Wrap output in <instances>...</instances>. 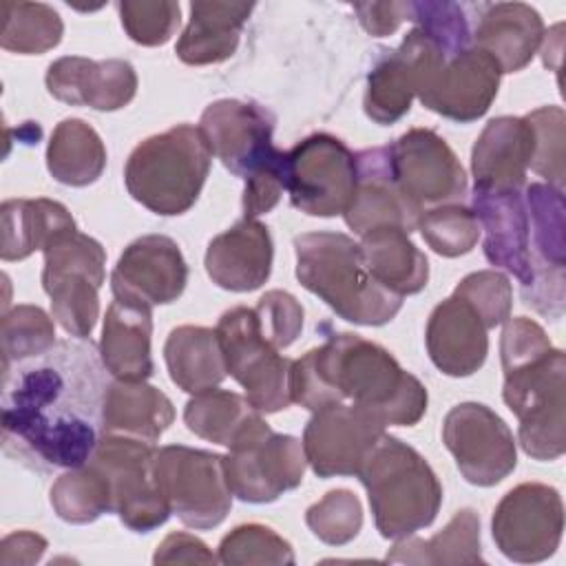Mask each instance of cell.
I'll return each instance as SVG.
<instances>
[{"label": "cell", "instance_id": "17", "mask_svg": "<svg viewBox=\"0 0 566 566\" xmlns=\"http://www.w3.org/2000/svg\"><path fill=\"white\" fill-rule=\"evenodd\" d=\"M387 153L398 188L420 212L460 203L467 195V172L436 130L411 128L387 146Z\"/></svg>", "mask_w": 566, "mask_h": 566}, {"label": "cell", "instance_id": "6", "mask_svg": "<svg viewBox=\"0 0 566 566\" xmlns=\"http://www.w3.org/2000/svg\"><path fill=\"white\" fill-rule=\"evenodd\" d=\"M210 161L201 128L177 124L133 148L124 168L126 190L155 214H184L199 199Z\"/></svg>", "mask_w": 566, "mask_h": 566}, {"label": "cell", "instance_id": "29", "mask_svg": "<svg viewBox=\"0 0 566 566\" xmlns=\"http://www.w3.org/2000/svg\"><path fill=\"white\" fill-rule=\"evenodd\" d=\"M150 307L135 301L115 298L104 316L99 338V360L115 380H146L155 371Z\"/></svg>", "mask_w": 566, "mask_h": 566}, {"label": "cell", "instance_id": "21", "mask_svg": "<svg viewBox=\"0 0 566 566\" xmlns=\"http://www.w3.org/2000/svg\"><path fill=\"white\" fill-rule=\"evenodd\" d=\"M500 77V64L486 51L471 44L433 73L418 93V99L447 119L469 124L491 108Z\"/></svg>", "mask_w": 566, "mask_h": 566}, {"label": "cell", "instance_id": "45", "mask_svg": "<svg viewBox=\"0 0 566 566\" xmlns=\"http://www.w3.org/2000/svg\"><path fill=\"white\" fill-rule=\"evenodd\" d=\"M117 11L128 38L142 46L166 44L179 27V2L172 0H124Z\"/></svg>", "mask_w": 566, "mask_h": 566}, {"label": "cell", "instance_id": "50", "mask_svg": "<svg viewBox=\"0 0 566 566\" xmlns=\"http://www.w3.org/2000/svg\"><path fill=\"white\" fill-rule=\"evenodd\" d=\"M46 551V539L31 531H18L2 539L0 564H33Z\"/></svg>", "mask_w": 566, "mask_h": 566}, {"label": "cell", "instance_id": "1", "mask_svg": "<svg viewBox=\"0 0 566 566\" xmlns=\"http://www.w3.org/2000/svg\"><path fill=\"white\" fill-rule=\"evenodd\" d=\"M106 387L91 345L55 343L40 365L4 378V447L15 442L22 455L49 467L86 464L99 440Z\"/></svg>", "mask_w": 566, "mask_h": 566}, {"label": "cell", "instance_id": "22", "mask_svg": "<svg viewBox=\"0 0 566 566\" xmlns=\"http://www.w3.org/2000/svg\"><path fill=\"white\" fill-rule=\"evenodd\" d=\"M473 214L484 232V256L491 265L511 272L520 287L533 281L528 252V212L522 190L475 188L471 195Z\"/></svg>", "mask_w": 566, "mask_h": 566}, {"label": "cell", "instance_id": "10", "mask_svg": "<svg viewBox=\"0 0 566 566\" xmlns=\"http://www.w3.org/2000/svg\"><path fill=\"white\" fill-rule=\"evenodd\" d=\"M217 336L223 349L228 374L245 389V398L261 413L287 409L292 358L263 336L254 307L237 305L221 314Z\"/></svg>", "mask_w": 566, "mask_h": 566}, {"label": "cell", "instance_id": "49", "mask_svg": "<svg viewBox=\"0 0 566 566\" xmlns=\"http://www.w3.org/2000/svg\"><path fill=\"white\" fill-rule=\"evenodd\" d=\"M155 564H214L210 548L190 533H170L155 551Z\"/></svg>", "mask_w": 566, "mask_h": 566}, {"label": "cell", "instance_id": "16", "mask_svg": "<svg viewBox=\"0 0 566 566\" xmlns=\"http://www.w3.org/2000/svg\"><path fill=\"white\" fill-rule=\"evenodd\" d=\"M449 60L444 46L424 29L413 27L398 49L387 51L367 75L363 106L369 119L389 126L409 113L413 97Z\"/></svg>", "mask_w": 566, "mask_h": 566}, {"label": "cell", "instance_id": "39", "mask_svg": "<svg viewBox=\"0 0 566 566\" xmlns=\"http://www.w3.org/2000/svg\"><path fill=\"white\" fill-rule=\"evenodd\" d=\"M0 46L20 55H40L55 49L64 24L60 13L44 2H2Z\"/></svg>", "mask_w": 566, "mask_h": 566}, {"label": "cell", "instance_id": "43", "mask_svg": "<svg viewBox=\"0 0 566 566\" xmlns=\"http://www.w3.org/2000/svg\"><path fill=\"white\" fill-rule=\"evenodd\" d=\"M310 531L329 546L352 542L363 526V506L349 489H334L305 511Z\"/></svg>", "mask_w": 566, "mask_h": 566}, {"label": "cell", "instance_id": "33", "mask_svg": "<svg viewBox=\"0 0 566 566\" xmlns=\"http://www.w3.org/2000/svg\"><path fill=\"white\" fill-rule=\"evenodd\" d=\"M2 217V261H22L35 250H44L51 239L66 230H75V221L66 206L53 199H7L0 208Z\"/></svg>", "mask_w": 566, "mask_h": 566}, {"label": "cell", "instance_id": "40", "mask_svg": "<svg viewBox=\"0 0 566 566\" xmlns=\"http://www.w3.org/2000/svg\"><path fill=\"white\" fill-rule=\"evenodd\" d=\"M2 369L11 363L38 358L55 347V325L38 305H15L2 314Z\"/></svg>", "mask_w": 566, "mask_h": 566}, {"label": "cell", "instance_id": "20", "mask_svg": "<svg viewBox=\"0 0 566 566\" xmlns=\"http://www.w3.org/2000/svg\"><path fill=\"white\" fill-rule=\"evenodd\" d=\"M188 283V265L179 245L164 234H146L128 243L111 274L115 298L166 305L181 296Z\"/></svg>", "mask_w": 566, "mask_h": 566}, {"label": "cell", "instance_id": "47", "mask_svg": "<svg viewBox=\"0 0 566 566\" xmlns=\"http://www.w3.org/2000/svg\"><path fill=\"white\" fill-rule=\"evenodd\" d=\"M254 312L263 336L276 349L290 347L301 336L303 307L292 294L283 290H270L259 298Z\"/></svg>", "mask_w": 566, "mask_h": 566}, {"label": "cell", "instance_id": "5", "mask_svg": "<svg viewBox=\"0 0 566 566\" xmlns=\"http://www.w3.org/2000/svg\"><path fill=\"white\" fill-rule=\"evenodd\" d=\"M356 475L367 489L376 528L385 539L413 535L440 511L438 475L413 447L389 433L376 440Z\"/></svg>", "mask_w": 566, "mask_h": 566}, {"label": "cell", "instance_id": "48", "mask_svg": "<svg viewBox=\"0 0 566 566\" xmlns=\"http://www.w3.org/2000/svg\"><path fill=\"white\" fill-rule=\"evenodd\" d=\"M352 7L358 13L363 29L376 38L391 35L411 18V2H356Z\"/></svg>", "mask_w": 566, "mask_h": 566}, {"label": "cell", "instance_id": "37", "mask_svg": "<svg viewBox=\"0 0 566 566\" xmlns=\"http://www.w3.org/2000/svg\"><path fill=\"white\" fill-rule=\"evenodd\" d=\"M256 413L261 411H256L245 396L212 387L195 394L186 402L184 422L195 436L230 447Z\"/></svg>", "mask_w": 566, "mask_h": 566}, {"label": "cell", "instance_id": "26", "mask_svg": "<svg viewBox=\"0 0 566 566\" xmlns=\"http://www.w3.org/2000/svg\"><path fill=\"white\" fill-rule=\"evenodd\" d=\"M272 237L256 219H241L217 234L206 250V272L223 290L252 292L272 272Z\"/></svg>", "mask_w": 566, "mask_h": 566}, {"label": "cell", "instance_id": "44", "mask_svg": "<svg viewBox=\"0 0 566 566\" xmlns=\"http://www.w3.org/2000/svg\"><path fill=\"white\" fill-rule=\"evenodd\" d=\"M533 128L535 146L531 170L548 181V186L564 190V124L562 106H542L524 115Z\"/></svg>", "mask_w": 566, "mask_h": 566}, {"label": "cell", "instance_id": "23", "mask_svg": "<svg viewBox=\"0 0 566 566\" xmlns=\"http://www.w3.org/2000/svg\"><path fill=\"white\" fill-rule=\"evenodd\" d=\"M420 214L391 175L387 146L356 153V188L343 217L358 237L382 226H398L405 232H413Z\"/></svg>", "mask_w": 566, "mask_h": 566}, {"label": "cell", "instance_id": "38", "mask_svg": "<svg viewBox=\"0 0 566 566\" xmlns=\"http://www.w3.org/2000/svg\"><path fill=\"white\" fill-rule=\"evenodd\" d=\"M51 506L69 524H88L113 511L108 478L91 460L69 469L51 486Z\"/></svg>", "mask_w": 566, "mask_h": 566}, {"label": "cell", "instance_id": "8", "mask_svg": "<svg viewBox=\"0 0 566 566\" xmlns=\"http://www.w3.org/2000/svg\"><path fill=\"white\" fill-rule=\"evenodd\" d=\"M42 287L53 318L75 336L88 338L99 316V287L106 279V252L99 241L66 230L46 243Z\"/></svg>", "mask_w": 566, "mask_h": 566}, {"label": "cell", "instance_id": "24", "mask_svg": "<svg viewBox=\"0 0 566 566\" xmlns=\"http://www.w3.org/2000/svg\"><path fill=\"white\" fill-rule=\"evenodd\" d=\"M44 82L55 99L95 111L124 108L137 93V73L126 60L66 55L49 64Z\"/></svg>", "mask_w": 566, "mask_h": 566}, {"label": "cell", "instance_id": "34", "mask_svg": "<svg viewBox=\"0 0 566 566\" xmlns=\"http://www.w3.org/2000/svg\"><path fill=\"white\" fill-rule=\"evenodd\" d=\"M164 358L170 380L188 394L212 389L228 376L217 329L210 327H175L166 338Z\"/></svg>", "mask_w": 566, "mask_h": 566}, {"label": "cell", "instance_id": "31", "mask_svg": "<svg viewBox=\"0 0 566 566\" xmlns=\"http://www.w3.org/2000/svg\"><path fill=\"white\" fill-rule=\"evenodd\" d=\"M170 398L146 380H115L102 400V433L130 436L155 442L172 424Z\"/></svg>", "mask_w": 566, "mask_h": 566}, {"label": "cell", "instance_id": "13", "mask_svg": "<svg viewBox=\"0 0 566 566\" xmlns=\"http://www.w3.org/2000/svg\"><path fill=\"white\" fill-rule=\"evenodd\" d=\"M356 188V155L334 135L314 133L285 153V190L312 217L343 214Z\"/></svg>", "mask_w": 566, "mask_h": 566}, {"label": "cell", "instance_id": "3", "mask_svg": "<svg viewBox=\"0 0 566 566\" xmlns=\"http://www.w3.org/2000/svg\"><path fill=\"white\" fill-rule=\"evenodd\" d=\"M199 128L210 153L245 181L243 217L268 214L285 190V153L272 142L274 117L254 102L217 99L201 113Z\"/></svg>", "mask_w": 566, "mask_h": 566}, {"label": "cell", "instance_id": "19", "mask_svg": "<svg viewBox=\"0 0 566 566\" xmlns=\"http://www.w3.org/2000/svg\"><path fill=\"white\" fill-rule=\"evenodd\" d=\"M385 427L376 413L352 402L325 405L305 424V460L318 478L356 475Z\"/></svg>", "mask_w": 566, "mask_h": 566}, {"label": "cell", "instance_id": "15", "mask_svg": "<svg viewBox=\"0 0 566 566\" xmlns=\"http://www.w3.org/2000/svg\"><path fill=\"white\" fill-rule=\"evenodd\" d=\"M564 533V504L557 489L524 482L511 489L495 506L491 535L500 553L520 564L548 559Z\"/></svg>", "mask_w": 566, "mask_h": 566}, {"label": "cell", "instance_id": "9", "mask_svg": "<svg viewBox=\"0 0 566 566\" xmlns=\"http://www.w3.org/2000/svg\"><path fill=\"white\" fill-rule=\"evenodd\" d=\"M228 449L223 455L228 486L243 502H274L303 482L307 467L303 442L272 431L261 413L241 429Z\"/></svg>", "mask_w": 566, "mask_h": 566}, {"label": "cell", "instance_id": "4", "mask_svg": "<svg viewBox=\"0 0 566 566\" xmlns=\"http://www.w3.org/2000/svg\"><path fill=\"white\" fill-rule=\"evenodd\" d=\"M298 283L356 325H385L402 296L382 287L365 268L360 245L343 232H305L294 239Z\"/></svg>", "mask_w": 566, "mask_h": 566}, {"label": "cell", "instance_id": "14", "mask_svg": "<svg viewBox=\"0 0 566 566\" xmlns=\"http://www.w3.org/2000/svg\"><path fill=\"white\" fill-rule=\"evenodd\" d=\"M524 203L528 212V252L533 281L522 298L535 312L557 321L564 316V268H566V206L564 190L548 184H526Z\"/></svg>", "mask_w": 566, "mask_h": 566}, {"label": "cell", "instance_id": "25", "mask_svg": "<svg viewBox=\"0 0 566 566\" xmlns=\"http://www.w3.org/2000/svg\"><path fill=\"white\" fill-rule=\"evenodd\" d=\"M489 327L482 316L458 294L433 307L424 329L431 363L447 376L475 374L489 354Z\"/></svg>", "mask_w": 566, "mask_h": 566}, {"label": "cell", "instance_id": "2", "mask_svg": "<svg viewBox=\"0 0 566 566\" xmlns=\"http://www.w3.org/2000/svg\"><path fill=\"white\" fill-rule=\"evenodd\" d=\"M290 398L310 411L352 402L396 427H411L427 411L424 385L385 347L349 332L332 334L292 360Z\"/></svg>", "mask_w": 566, "mask_h": 566}, {"label": "cell", "instance_id": "28", "mask_svg": "<svg viewBox=\"0 0 566 566\" xmlns=\"http://www.w3.org/2000/svg\"><path fill=\"white\" fill-rule=\"evenodd\" d=\"M471 40L500 64L502 73H515L535 57L544 40V22L524 2L482 4Z\"/></svg>", "mask_w": 566, "mask_h": 566}, {"label": "cell", "instance_id": "42", "mask_svg": "<svg viewBox=\"0 0 566 566\" xmlns=\"http://www.w3.org/2000/svg\"><path fill=\"white\" fill-rule=\"evenodd\" d=\"M221 564H294V551L287 539L263 524L234 526L219 544Z\"/></svg>", "mask_w": 566, "mask_h": 566}, {"label": "cell", "instance_id": "11", "mask_svg": "<svg viewBox=\"0 0 566 566\" xmlns=\"http://www.w3.org/2000/svg\"><path fill=\"white\" fill-rule=\"evenodd\" d=\"M155 478L170 513L195 531L219 526L232 506L223 455L168 444L155 453Z\"/></svg>", "mask_w": 566, "mask_h": 566}, {"label": "cell", "instance_id": "7", "mask_svg": "<svg viewBox=\"0 0 566 566\" xmlns=\"http://www.w3.org/2000/svg\"><path fill=\"white\" fill-rule=\"evenodd\" d=\"M502 398L520 420V444L535 460H557L566 451V354L557 347L502 363Z\"/></svg>", "mask_w": 566, "mask_h": 566}, {"label": "cell", "instance_id": "41", "mask_svg": "<svg viewBox=\"0 0 566 566\" xmlns=\"http://www.w3.org/2000/svg\"><path fill=\"white\" fill-rule=\"evenodd\" d=\"M418 230L429 248L442 256L471 252L482 234L473 210L462 203H444L424 210L418 219Z\"/></svg>", "mask_w": 566, "mask_h": 566}, {"label": "cell", "instance_id": "18", "mask_svg": "<svg viewBox=\"0 0 566 566\" xmlns=\"http://www.w3.org/2000/svg\"><path fill=\"white\" fill-rule=\"evenodd\" d=\"M442 442L455 458L462 478L475 486L502 482L517 464L509 424L482 402L455 405L444 416Z\"/></svg>", "mask_w": 566, "mask_h": 566}, {"label": "cell", "instance_id": "46", "mask_svg": "<svg viewBox=\"0 0 566 566\" xmlns=\"http://www.w3.org/2000/svg\"><path fill=\"white\" fill-rule=\"evenodd\" d=\"M462 296L484 321L489 329L506 323L511 318L513 287L506 274L497 270H480L467 274L453 290Z\"/></svg>", "mask_w": 566, "mask_h": 566}, {"label": "cell", "instance_id": "32", "mask_svg": "<svg viewBox=\"0 0 566 566\" xmlns=\"http://www.w3.org/2000/svg\"><path fill=\"white\" fill-rule=\"evenodd\" d=\"M360 254L369 274L389 292L418 294L429 281L427 256L398 226H382L360 234Z\"/></svg>", "mask_w": 566, "mask_h": 566}, {"label": "cell", "instance_id": "35", "mask_svg": "<svg viewBox=\"0 0 566 566\" xmlns=\"http://www.w3.org/2000/svg\"><path fill=\"white\" fill-rule=\"evenodd\" d=\"M391 564H427V566H455L480 564V517L473 509H460L431 539L402 537L385 557Z\"/></svg>", "mask_w": 566, "mask_h": 566}, {"label": "cell", "instance_id": "12", "mask_svg": "<svg viewBox=\"0 0 566 566\" xmlns=\"http://www.w3.org/2000/svg\"><path fill=\"white\" fill-rule=\"evenodd\" d=\"M155 453L148 440L104 433L88 458L108 478L113 511L135 533H150L170 515L155 478Z\"/></svg>", "mask_w": 566, "mask_h": 566}, {"label": "cell", "instance_id": "27", "mask_svg": "<svg viewBox=\"0 0 566 566\" xmlns=\"http://www.w3.org/2000/svg\"><path fill=\"white\" fill-rule=\"evenodd\" d=\"M533 128L526 117L502 115L491 119L471 150L475 188L522 190L533 159Z\"/></svg>", "mask_w": 566, "mask_h": 566}, {"label": "cell", "instance_id": "30", "mask_svg": "<svg viewBox=\"0 0 566 566\" xmlns=\"http://www.w3.org/2000/svg\"><path fill=\"white\" fill-rule=\"evenodd\" d=\"M252 2L197 0L190 4V20L177 40L175 53L192 66L228 60L241 38V29L252 13Z\"/></svg>", "mask_w": 566, "mask_h": 566}, {"label": "cell", "instance_id": "36", "mask_svg": "<svg viewBox=\"0 0 566 566\" xmlns=\"http://www.w3.org/2000/svg\"><path fill=\"white\" fill-rule=\"evenodd\" d=\"M46 168L64 186H88L106 168V146L97 130L84 119H62L46 146Z\"/></svg>", "mask_w": 566, "mask_h": 566}]
</instances>
